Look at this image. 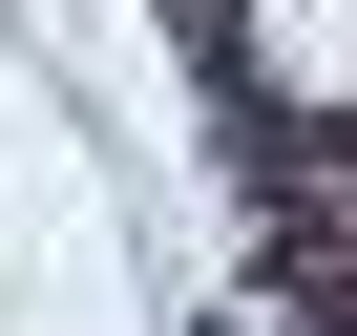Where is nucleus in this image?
<instances>
[{
    "label": "nucleus",
    "mask_w": 357,
    "mask_h": 336,
    "mask_svg": "<svg viewBox=\"0 0 357 336\" xmlns=\"http://www.w3.org/2000/svg\"><path fill=\"white\" fill-rule=\"evenodd\" d=\"M252 105H357V0H211Z\"/></svg>",
    "instance_id": "nucleus-1"
}]
</instances>
